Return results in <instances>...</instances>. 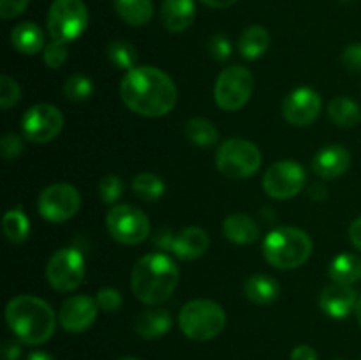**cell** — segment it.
Listing matches in <instances>:
<instances>
[{"label": "cell", "instance_id": "1", "mask_svg": "<svg viewBox=\"0 0 361 360\" xmlns=\"http://www.w3.org/2000/svg\"><path fill=\"white\" fill-rule=\"evenodd\" d=\"M120 97L130 112L155 119L175 108L178 92L164 71L152 66H136L123 76Z\"/></svg>", "mask_w": 361, "mask_h": 360}, {"label": "cell", "instance_id": "2", "mask_svg": "<svg viewBox=\"0 0 361 360\" xmlns=\"http://www.w3.org/2000/svg\"><path fill=\"white\" fill-rule=\"evenodd\" d=\"M6 321L21 342L30 346L49 341L56 327L55 311L46 300L34 295H18L6 307Z\"/></svg>", "mask_w": 361, "mask_h": 360}, {"label": "cell", "instance_id": "3", "mask_svg": "<svg viewBox=\"0 0 361 360\" xmlns=\"http://www.w3.org/2000/svg\"><path fill=\"white\" fill-rule=\"evenodd\" d=\"M178 279L180 270L171 258L162 253H152L134 265L130 288L140 302L159 306L173 295Z\"/></svg>", "mask_w": 361, "mask_h": 360}, {"label": "cell", "instance_id": "4", "mask_svg": "<svg viewBox=\"0 0 361 360\" xmlns=\"http://www.w3.org/2000/svg\"><path fill=\"white\" fill-rule=\"evenodd\" d=\"M264 260L275 268L281 270H291L305 263L312 254V239L303 229L277 228L263 242Z\"/></svg>", "mask_w": 361, "mask_h": 360}, {"label": "cell", "instance_id": "5", "mask_svg": "<svg viewBox=\"0 0 361 360\" xmlns=\"http://www.w3.org/2000/svg\"><path fill=\"white\" fill-rule=\"evenodd\" d=\"M226 313L217 302L207 299L190 300L178 314L180 330L192 341H210L226 328Z\"/></svg>", "mask_w": 361, "mask_h": 360}, {"label": "cell", "instance_id": "6", "mask_svg": "<svg viewBox=\"0 0 361 360\" xmlns=\"http://www.w3.org/2000/svg\"><path fill=\"white\" fill-rule=\"evenodd\" d=\"M261 152L252 141L243 138H231L219 147L215 155L217 169L233 180H243L252 176L259 169Z\"/></svg>", "mask_w": 361, "mask_h": 360}, {"label": "cell", "instance_id": "7", "mask_svg": "<svg viewBox=\"0 0 361 360\" xmlns=\"http://www.w3.org/2000/svg\"><path fill=\"white\" fill-rule=\"evenodd\" d=\"M88 25V9L83 0H55L48 11V32L53 41H76Z\"/></svg>", "mask_w": 361, "mask_h": 360}, {"label": "cell", "instance_id": "8", "mask_svg": "<svg viewBox=\"0 0 361 360\" xmlns=\"http://www.w3.org/2000/svg\"><path fill=\"white\" fill-rule=\"evenodd\" d=\"M254 92V76L249 69L231 66L219 74L215 81V102L224 112H236L249 102Z\"/></svg>", "mask_w": 361, "mask_h": 360}, {"label": "cell", "instance_id": "9", "mask_svg": "<svg viewBox=\"0 0 361 360\" xmlns=\"http://www.w3.org/2000/svg\"><path fill=\"white\" fill-rule=\"evenodd\" d=\"M106 228L109 235L120 244L136 246L150 235V221L147 214L133 205H116L106 215Z\"/></svg>", "mask_w": 361, "mask_h": 360}, {"label": "cell", "instance_id": "10", "mask_svg": "<svg viewBox=\"0 0 361 360\" xmlns=\"http://www.w3.org/2000/svg\"><path fill=\"white\" fill-rule=\"evenodd\" d=\"M85 258L74 247H63L49 258L46 265V279L49 286L60 293L74 292L85 279Z\"/></svg>", "mask_w": 361, "mask_h": 360}, {"label": "cell", "instance_id": "11", "mask_svg": "<svg viewBox=\"0 0 361 360\" xmlns=\"http://www.w3.org/2000/svg\"><path fill=\"white\" fill-rule=\"evenodd\" d=\"M81 207V196L71 184H53L48 186L37 200V210L46 221L66 222L78 214Z\"/></svg>", "mask_w": 361, "mask_h": 360}, {"label": "cell", "instance_id": "12", "mask_svg": "<svg viewBox=\"0 0 361 360\" xmlns=\"http://www.w3.org/2000/svg\"><path fill=\"white\" fill-rule=\"evenodd\" d=\"M307 173L300 162L279 161L267 169L263 176V189L274 200H289L302 193Z\"/></svg>", "mask_w": 361, "mask_h": 360}, {"label": "cell", "instance_id": "13", "mask_svg": "<svg viewBox=\"0 0 361 360\" xmlns=\"http://www.w3.org/2000/svg\"><path fill=\"white\" fill-rule=\"evenodd\" d=\"M63 127V115L56 106L41 102L28 109L21 120L25 138L32 143H48L55 140Z\"/></svg>", "mask_w": 361, "mask_h": 360}, {"label": "cell", "instance_id": "14", "mask_svg": "<svg viewBox=\"0 0 361 360\" xmlns=\"http://www.w3.org/2000/svg\"><path fill=\"white\" fill-rule=\"evenodd\" d=\"M321 95L310 87H300L289 92L288 97L282 102V115L291 126L305 127L310 126L319 116Z\"/></svg>", "mask_w": 361, "mask_h": 360}, {"label": "cell", "instance_id": "15", "mask_svg": "<svg viewBox=\"0 0 361 360\" xmlns=\"http://www.w3.org/2000/svg\"><path fill=\"white\" fill-rule=\"evenodd\" d=\"M99 306L87 295H74L62 304L59 311V323L71 334L88 330L97 318Z\"/></svg>", "mask_w": 361, "mask_h": 360}, {"label": "cell", "instance_id": "16", "mask_svg": "<svg viewBox=\"0 0 361 360\" xmlns=\"http://www.w3.org/2000/svg\"><path fill=\"white\" fill-rule=\"evenodd\" d=\"M358 300L356 289L351 284L334 282L321 292L319 307L330 318H345L356 309Z\"/></svg>", "mask_w": 361, "mask_h": 360}, {"label": "cell", "instance_id": "17", "mask_svg": "<svg viewBox=\"0 0 361 360\" xmlns=\"http://www.w3.org/2000/svg\"><path fill=\"white\" fill-rule=\"evenodd\" d=\"M351 166V154L342 145H328L312 159V172L319 179L334 180L344 175Z\"/></svg>", "mask_w": 361, "mask_h": 360}, {"label": "cell", "instance_id": "18", "mask_svg": "<svg viewBox=\"0 0 361 360\" xmlns=\"http://www.w3.org/2000/svg\"><path fill=\"white\" fill-rule=\"evenodd\" d=\"M208 246H210V239H208L207 232L197 226H189V228L182 229L178 235L169 239L168 249H171L173 254L178 256L180 260L192 261L203 256Z\"/></svg>", "mask_w": 361, "mask_h": 360}, {"label": "cell", "instance_id": "19", "mask_svg": "<svg viewBox=\"0 0 361 360\" xmlns=\"http://www.w3.org/2000/svg\"><path fill=\"white\" fill-rule=\"evenodd\" d=\"M196 18V4L194 0H164L161 6V20L166 30L178 32L187 30Z\"/></svg>", "mask_w": 361, "mask_h": 360}, {"label": "cell", "instance_id": "20", "mask_svg": "<svg viewBox=\"0 0 361 360\" xmlns=\"http://www.w3.org/2000/svg\"><path fill=\"white\" fill-rule=\"evenodd\" d=\"M134 328L136 334L147 341L159 339L171 328V314L162 307H150L136 318Z\"/></svg>", "mask_w": 361, "mask_h": 360}, {"label": "cell", "instance_id": "21", "mask_svg": "<svg viewBox=\"0 0 361 360\" xmlns=\"http://www.w3.org/2000/svg\"><path fill=\"white\" fill-rule=\"evenodd\" d=\"M222 229H224L226 239L231 240L233 244H240V246L256 242L261 233L257 222L247 214H233L226 217Z\"/></svg>", "mask_w": 361, "mask_h": 360}, {"label": "cell", "instance_id": "22", "mask_svg": "<svg viewBox=\"0 0 361 360\" xmlns=\"http://www.w3.org/2000/svg\"><path fill=\"white\" fill-rule=\"evenodd\" d=\"M11 44L21 55H35L46 48L44 34L32 21H23L11 30Z\"/></svg>", "mask_w": 361, "mask_h": 360}, {"label": "cell", "instance_id": "23", "mask_svg": "<svg viewBox=\"0 0 361 360\" xmlns=\"http://www.w3.org/2000/svg\"><path fill=\"white\" fill-rule=\"evenodd\" d=\"M243 292H245V296L252 304L268 306V304L275 302L279 299V295H281V284L271 275L256 274L247 279L245 284H243Z\"/></svg>", "mask_w": 361, "mask_h": 360}, {"label": "cell", "instance_id": "24", "mask_svg": "<svg viewBox=\"0 0 361 360\" xmlns=\"http://www.w3.org/2000/svg\"><path fill=\"white\" fill-rule=\"evenodd\" d=\"M268 46H270V34L261 25H252V27L245 28L238 39V48L243 59L256 60L267 53Z\"/></svg>", "mask_w": 361, "mask_h": 360}, {"label": "cell", "instance_id": "25", "mask_svg": "<svg viewBox=\"0 0 361 360\" xmlns=\"http://www.w3.org/2000/svg\"><path fill=\"white\" fill-rule=\"evenodd\" d=\"M116 14L133 27H143L154 16L152 0H113Z\"/></svg>", "mask_w": 361, "mask_h": 360}, {"label": "cell", "instance_id": "26", "mask_svg": "<svg viewBox=\"0 0 361 360\" xmlns=\"http://www.w3.org/2000/svg\"><path fill=\"white\" fill-rule=\"evenodd\" d=\"M328 274L334 279V282H341V284L358 282L361 279V258L348 253L338 254L330 263Z\"/></svg>", "mask_w": 361, "mask_h": 360}, {"label": "cell", "instance_id": "27", "mask_svg": "<svg viewBox=\"0 0 361 360\" xmlns=\"http://www.w3.org/2000/svg\"><path fill=\"white\" fill-rule=\"evenodd\" d=\"M183 134H185L187 140L192 145L201 148L214 147L219 141V131L210 120L207 119H190L189 122L185 124V129H183Z\"/></svg>", "mask_w": 361, "mask_h": 360}, {"label": "cell", "instance_id": "28", "mask_svg": "<svg viewBox=\"0 0 361 360\" xmlns=\"http://www.w3.org/2000/svg\"><path fill=\"white\" fill-rule=\"evenodd\" d=\"M328 115L334 124L341 127H355L361 122V109L358 102L349 97H335L328 104Z\"/></svg>", "mask_w": 361, "mask_h": 360}, {"label": "cell", "instance_id": "29", "mask_svg": "<svg viewBox=\"0 0 361 360\" xmlns=\"http://www.w3.org/2000/svg\"><path fill=\"white\" fill-rule=\"evenodd\" d=\"M2 229L4 235L11 244H21L27 240L28 232H30V222H28V217L20 208H14V210L6 212V215H4Z\"/></svg>", "mask_w": 361, "mask_h": 360}, {"label": "cell", "instance_id": "30", "mask_svg": "<svg viewBox=\"0 0 361 360\" xmlns=\"http://www.w3.org/2000/svg\"><path fill=\"white\" fill-rule=\"evenodd\" d=\"M133 191L141 200L155 201L162 198L166 191V184L161 176L154 175V173H140L133 180Z\"/></svg>", "mask_w": 361, "mask_h": 360}, {"label": "cell", "instance_id": "31", "mask_svg": "<svg viewBox=\"0 0 361 360\" xmlns=\"http://www.w3.org/2000/svg\"><path fill=\"white\" fill-rule=\"evenodd\" d=\"M108 59L109 62L115 67H118V69L130 71L134 69L137 64V52L130 42L118 39V41L109 42Z\"/></svg>", "mask_w": 361, "mask_h": 360}, {"label": "cell", "instance_id": "32", "mask_svg": "<svg viewBox=\"0 0 361 360\" xmlns=\"http://www.w3.org/2000/svg\"><path fill=\"white\" fill-rule=\"evenodd\" d=\"M92 94H94V83L90 78L83 76V74H74V76L67 78L63 83V95L69 101H87Z\"/></svg>", "mask_w": 361, "mask_h": 360}, {"label": "cell", "instance_id": "33", "mask_svg": "<svg viewBox=\"0 0 361 360\" xmlns=\"http://www.w3.org/2000/svg\"><path fill=\"white\" fill-rule=\"evenodd\" d=\"M21 97V88L18 85V81L14 78L7 76H0V106L2 109H9L20 101Z\"/></svg>", "mask_w": 361, "mask_h": 360}, {"label": "cell", "instance_id": "34", "mask_svg": "<svg viewBox=\"0 0 361 360\" xmlns=\"http://www.w3.org/2000/svg\"><path fill=\"white\" fill-rule=\"evenodd\" d=\"M123 193V182L120 176L116 175H108L101 180L99 184V198H101L104 203L113 205L115 201L120 200Z\"/></svg>", "mask_w": 361, "mask_h": 360}, {"label": "cell", "instance_id": "35", "mask_svg": "<svg viewBox=\"0 0 361 360\" xmlns=\"http://www.w3.org/2000/svg\"><path fill=\"white\" fill-rule=\"evenodd\" d=\"M42 60L49 69H60L67 62L66 42L51 41L49 44H46L44 52H42Z\"/></svg>", "mask_w": 361, "mask_h": 360}, {"label": "cell", "instance_id": "36", "mask_svg": "<svg viewBox=\"0 0 361 360\" xmlns=\"http://www.w3.org/2000/svg\"><path fill=\"white\" fill-rule=\"evenodd\" d=\"M95 302L104 313H116L122 307V293L116 288H102L95 295Z\"/></svg>", "mask_w": 361, "mask_h": 360}, {"label": "cell", "instance_id": "37", "mask_svg": "<svg viewBox=\"0 0 361 360\" xmlns=\"http://www.w3.org/2000/svg\"><path fill=\"white\" fill-rule=\"evenodd\" d=\"M0 148H2V155L6 159H14L23 152V141L18 134L6 133L2 141H0Z\"/></svg>", "mask_w": 361, "mask_h": 360}, {"label": "cell", "instance_id": "38", "mask_svg": "<svg viewBox=\"0 0 361 360\" xmlns=\"http://www.w3.org/2000/svg\"><path fill=\"white\" fill-rule=\"evenodd\" d=\"M210 53L217 60L229 59L231 56V42H229V39L222 34L214 35L210 41Z\"/></svg>", "mask_w": 361, "mask_h": 360}, {"label": "cell", "instance_id": "39", "mask_svg": "<svg viewBox=\"0 0 361 360\" xmlns=\"http://www.w3.org/2000/svg\"><path fill=\"white\" fill-rule=\"evenodd\" d=\"M342 62L353 73H361V42L348 46L342 53Z\"/></svg>", "mask_w": 361, "mask_h": 360}, {"label": "cell", "instance_id": "40", "mask_svg": "<svg viewBox=\"0 0 361 360\" xmlns=\"http://www.w3.org/2000/svg\"><path fill=\"white\" fill-rule=\"evenodd\" d=\"M28 2L30 0H0V14H2L4 20L20 16L27 9Z\"/></svg>", "mask_w": 361, "mask_h": 360}, {"label": "cell", "instance_id": "41", "mask_svg": "<svg viewBox=\"0 0 361 360\" xmlns=\"http://www.w3.org/2000/svg\"><path fill=\"white\" fill-rule=\"evenodd\" d=\"M21 344L18 341H4L0 348V360H20Z\"/></svg>", "mask_w": 361, "mask_h": 360}, {"label": "cell", "instance_id": "42", "mask_svg": "<svg viewBox=\"0 0 361 360\" xmlns=\"http://www.w3.org/2000/svg\"><path fill=\"white\" fill-rule=\"evenodd\" d=\"M291 360H317V353L312 346L300 344L293 349Z\"/></svg>", "mask_w": 361, "mask_h": 360}, {"label": "cell", "instance_id": "43", "mask_svg": "<svg viewBox=\"0 0 361 360\" xmlns=\"http://www.w3.org/2000/svg\"><path fill=\"white\" fill-rule=\"evenodd\" d=\"M349 239H351L353 246L361 251V215L353 221L351 228H349Z\"/></svg>", "mask_w": 361, "mask_h": 360}, {"label": "cell", "instance_id": "44", "mask_svg": "<svg viewBox=\"0 0 361 360\" xmlns=\"http://www.w3.org/2000/svg\"><path fill=\"white\" fill-rule=\"evenodd\" d=\"M201 2L208 7H214V9H226V7H231L238 0H201Z\"/></svg>", "mask_w": 361, "mask_h": 360}, {"label": "cell", "instance_id": "45", "mask_svg": "<svg viewBox=\"0 0 361 360\" xmlns=\"http://www.w3.org/2000/svg\"><path fill=\"white\" fill-rule=\"evenodd\" d=\"M27 360H55V359H53L51 355H48V353H44V352H34V353H30V355H28Z\"/></svg>", "mask_w": 361, "mask_h": 360}, {"label": "cell", "instance_id": "46", "mask_svg": "<svg viewBox=\"0 0 361 360\" xmlns=\"http://www.w3.org/2000/svg\"><path fill=\"white\" fill-rule=\"evenodd\" d=\"M355 313H356V320H358V323H360V327H361V296H360L358 304H356V309H355Z\"/></svg>", "mask_w": 361, "mask_h": 360}, {"label": "cell", "instance_id": "47", "mask_svg": "<svg viewBox=\"0 0 361 360\" xmlns=\"http://www.w3.org/2000/svg\"><path fill=\"white\" fill-rule=\"evenodd\" d=\"M118 360H140V359H133V356H123V359H118Z\"/></svg>", "mask_w": 361, "mask_h": 360}, {"label": "cell", "instance_id": "48", "mask_svg": "<svg viewBox=\"0 0 361 360\" xmlns=\"http://www.w3.org/2000/svg\"><path fill=\"white\" fill-rule=\"evenodd\" d=\"M337 360H341V359H337Z\"/></svg>", "mask_w": 361, "mask_h": 360}]
</instances>
